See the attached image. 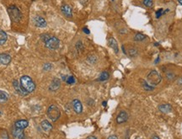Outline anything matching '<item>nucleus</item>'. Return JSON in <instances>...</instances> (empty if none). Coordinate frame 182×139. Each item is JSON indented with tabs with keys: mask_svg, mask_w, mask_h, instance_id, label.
Wrapping results in <instances>:
<instances>
[{
	"mask_svg": "<svg viewBox=\"0 0 182 139\" xmlns=\"http://www.w3.org/2000/svg\"><path fill=\"white\" fill-rule=\"evenodd\" d=\"M41 39L42 40L45 46L49 50H57L60 46V41L56 37L48 34H42L41 35Z\"/></svg>",
	"mask_w": 182,
	"mask_h": 139,
	"instance_id": "obj_1",
	"label": "nucleus"
},
{
	"mask_svg": "<svg viewBox=\"0 0 182 139\" xmlns=\"http://www.w3.org/2000/svg\"><path fill=\"white\" fill-rule=\"evenodd\" d=\"M20 84H21V86L24 88L29 94L30 93H32L33 91H35V83H34V81L31 79L30 77H29L27 75H24V76H22L20 78Z\"/></svg>",
	"mask_w": 182,
	"mask_h": 139,
	"instance_id": "obj_2",
	"label": "nucleus"
},
{
	"mask_svg": "<svg viewBox=\"0 0 182 139\" xmlns=\"http://www.w3.org/2000/svg\"><path fill=\"white\" fill-rule=\"evenodd\" d=\"M162 80V77L159 74V73L156 70H152L147 75L146 82L151 86L155 87L157 86Z\"/></svg>",
	"mask_w": 182,
	"mask_h": 139,
	"instance_id": "obj_3",
	"label": "nucleus"
},
{
	"mask_svg": "<svg viewBox=\"0 0 182 139\" xmlns=\"http://www.w3.org/2000/svg\"><path fill=\"white\" fill-rule=\"evenodd\" d=\"M46 113H47V116L49 117V119L52 122H57L61 115V111L59 108L55 104H51L48 107Z\"/></svg>",
	"mask_w": 182,
	"mask_h": 139,
	"instance_id": "obj_4",
	"label": "nucleus"
},
{
	"mask_svg": "<svg viewBox=\"0 0 182 139\" xmlns=\"http://www.w3.org/2000/svg\"><path fill=\"white\" fill-rule=\"evenodd\" d=\"M8 12H9V15L11 18V19L14 22H19L22 18V14H21L20 10L15 5H12V6L9 7Z\"/></svg>",
	"mask_w": 182,
	"mask_h": 139,
	"instance_id": "obj_5",
	"label": "nucleus"
},
{
	"mask_svg": "<svg viewBox=\"0 0 182 139\" xmlns=\"http://www.w3.org/2000/svg\"><path fill=\"white\" fill-rule=\"evenodd\" d=\"M13 86L15 88V89L16 90V92H17L19 95H20L26 96L29 94L26 89L21 86L20 83H19L17 80H14L13 81Z\"/></svg>",
	"mask_w": 182,
	"mask_h": 139,
	"instance_id": "obj_6",
	"label": "nucleus"
},
{
	"mask_svg": "<svg viewBox=\"0 0 182 139\" xmlns=\"http://www.w3.org/2000/svg\"><path fill=\"white\" fill-rule=\"evenodd\" d=\"M24 129H19L15 127L12 128V136L14 139H24L25 138V132Z\"/></svg>",
	"mask_w": 182,
	"mask_h": 139,
	"instance_id": "obj_7",
	"label": "nucleus"
},
{
	"mask_svg": "<svg viewBox=\"0 0 182 139\" xmlns=\"http://www.w3.org/2000/svg\"><path fill=\"white\" fill-rule=\"evenodd\" d=\"M72 106H73V109L75 113H82V111H83V104H82L81 101L79 100H78V99L73 100V102H72Z\"/></svg>",
	"mask_w": 182,
	"mask_h": 139,
	"instance_id": "obj_8",
	"label": "nucleus"
},
{
	"mask_svg": "<svg viewBox=\"0 0 182 139\" xmlns=\"http://www.w3.org/2000/svg\"><path fill=\"white\" fill-rule=\"evenodd\" d=\"M33 22L34 25L36 27H40V28H44L46 26V21L45 20V19L41 16H35L33 19Z\"/></svg>",
	"mask_w": 182,
	"mask_h": 139,
	"instance_id": "obj_9",
	"label": "nucleus"
},
{
	"mask_svg": "<svg viewBox=\"0 0 182 139\" xmlns=\"http://www.w3.org/2000/svg\"><path fill=\"white\" fill-rule=\"evenodd\" d=\"M127 120H128V115L124 111H121V112L118 114L117 117H116L117 124H122V123L127 122Z\"/></svg>",
	"mask_w": 182,
	"mask_h": 139,
	"instance_id": "obj_10",
	"label": "nucleus"
},
{
	"mask_svg": "<svg viewBox=\"0 0 182 139\" xmlns=\"http://www.w3.org/2000/svg\"><path fill=\"white\" fill-rule=\"evenodd\" d=\"M61 10L62 12V14L66 16V17L71 18L73 16V10L72 8L70 7L69 4H63L61 7Z\"/></svg>",
	"mask_w": 182,
	"mask_h": 139,
	"instance_id": "obj_11",
	"label": "nucleus"
},
{
	"mask_svg": "<svg viewBox=\"0 0 182 139\" xmlns=\"http://www.w3.org/2000/svg\"><path fill=\"white\" fill-rule=\"evenodd\" d=\"M61 86V81L59 80V78H54L52 79V83L49 86V89L51 91H57Z\"/></svg>",
	"mask_w": 182,
	"mask_h": 139,
	"instance_id": "obj_12",
	"label": "nucleus"
},
{
	"mask_svg": "<svg viewBox=\"0 0 182 139\" xmlns=\"http://www.w3.org/2000/svg\"><path fill=\"white\" fill-rule=\"evenodd\" d=\"M11 62V57L7 53H1L0 54V63L3 65H8Z\"/></svg>",
	"mask_w": 182,
	"mask_h": 139,
	"instance_id": "obj_13",
	"label": "nucleus"
},
{
	"mask_svg": "<svg viewBox=\"0 0 182 139\" xmlns=\"http://www.w3.org/2000/svg\"><path fill=\"white\" fill-rule=\"evenodd\" d=\"M108 45H109L110 47L112 48L113 50H114V52H116V53H118V52H119L118 44H117L116 41L113 37H110V38L108 39Z\"/></svg>",
	"mask_w": 182,
	"mask_h": 139,
	"instance_id": "obj_14",
	"label": "nucleus"
},
{
	"mask_svg": "<svg viewBox=\"0 0 182 139\" xmlns=\"http://www.w3.org/2000/svg\"><path fill=\"white\" fill-rule=\"evenodd\" d=\"M158 110L162 112V113H170L172 111V106L170 104H162L158 105Z\"/></svg>",
	"mask_w": 182,
	"mask_h": 139,
	"instance_id": "obj_15",
	"label": "nucleus"
},
{
	"mask_svg": "<svg viewBox=\"0 0 182 139\" xmlns=\"http://www.w3.org/2000/svg\"><path fill=\"white\" fill-rule=\"evenodd\" d=\"M28 126H29V122L27 120H19L15 123L14 127L19 128V129H25Z\"/></svg>",
	"mask_w": 182,
	"mask_h": 139,
	"instance_id": "obj_16",
	"label": "nucleus"
},
{
	"mask_svg": "<svg viewBox=\"0 0 182 139\" xmlns=\"http://www.w3.org/2000/svg\"><path fill=\"white\" fill-rule=\"evenodd\" d=\"M41 127L45 131H50L52 129V125L47 120H44L41 122Z\"/></svg>",
	"mask_w": 182,
	"mask_h": 139,
	"instance_id": "obj_17",
	"label": "nucleus"
},
{
	"mask_svg": "<svg viewBox=\"0 0 182 139\" xmlns=\"http://www.w3.org/2000/svg\"><path fill=\"white\" fill-rule=\"evenodd\" d=\"M9 96L7 92L0 89V104L6 103L8 101V100H9Z\"/></svg>",
	"mask_w": 182,
	"mask_h": 139,
	"instance_id": "obj_18",
	"label": "nucleus"
},
{
	"mask_svg": "<svg viewBox=\"0 0 182 139\" xmlns=\"http://www.w3.org/2000/svg\"><path fill=\"white\" fill-rule=\"evenodd\" d=\"M7 40H8V35H7V34L3 30H0V46L3 45V44L7 41Z\"/></svg>",
	"mask_w": 182,
	"mask_h": 139,
	"instance_id": "obj_19",
	"label": "nucleus"
},
{
	"mask_svg": "<svg viewBox=\"0 0 182 139\" xmlns=\"http://www.w3.org/2000/svg\"><path fill=\"white\" fill-rule=\"evenodd\" d=\"M110 78V74L107 73V72H103L100 75V77L98 78V81H105V80H107L108 78Z\"/></svg>",
	"mask_w": 182,
	"mask_h": 139,
	"instance_id": "obj_20",
	"label": "nucleus"
},
{
	"mask_svg": "<svg viewBox=\"0 0 182 139\" xmlns=\"http://www.w3.org/2000/svg\"><path fill=\"white\" fill-rule=\"evenodd\" d=\"M143 89L146 90V91H153L155 87H154V86H151L150 84H148L147 82H146V80H143Z\"/></svg>",
	"mask_w": 182,
	"mask_h": 139,
	"instance_id": "obj_21",
	"label": "nucleus"
},
{
	"mask_svg": "<svg viewBox=\"0 0 182 139\" xmlns=\"http://www.w3.org/2000/svg\"><path fill=\"white\" fill-rule=\"evenodd\" d=\"M145 39H146V35H143V34H141V33L136 34L135 36H134V38H133V40H134L135 41H143V40H145Z\"/></svg>",
	"mask_w": 182,
	"mask_h": 139,
	"instance_id": "obj_22",
	"label": "nucleus"
},
{
	"mask_svg": "<svg viewBox=\"0 0 182 139\" xmlns=\"http://www.w3.org/2000/svg\"><path fill=\"white\" fill-rule=\"evenodd\" d=\"M128 54L131 57H134L138 55V49L135 47H131L128 49Z\"/></svg>",
	"mask_w": 182,
	"mask_h": 139,
	"instance_id": "obj_23",
	"label": "nucleus"
},
{
	"mask_svg": "<svg viewBox=\"0 0 182 139\" xmlns=\"http://www.w3.org/2000/svg\"><path fill=\"white\" fill-rule=\"evenodd\" d=\"M143 3L147 8H151L154 5V0H143Z\"/></svg>",
	"mask_w": 182,
	"mask_h": 139,
	"instance_id": "obj_24",
	"label": "nucleus"
},
{
	"mask_svg": "<svg viewBox=\"0 0 182 139\" xmlns=\"http://www.w3.org/2000/svg\"><path fill=\"white\" fill-rule=\"evenodd\" d=\"M66 82H67L68 84H73L75 83V78L73 76H69L66 79Z\"/></svg>",
	"mask_w": 182,
	"mask_h": 139,
	"instance_id": "obj_25",
	"label": "nucleus"
},
{
	"mask_svg": "<svg viewBox=\"0 0 182 139\" xmlns=\"http://www.w3.org/2000/svg\"><path fill=\"white\" fill-rule=\"evenodd\" d=\"M164 13H165L164 9H158L156 11V13H155V16H156L157 19H158V18H160L161 16H162V15H163V14H164Z\"/></svg>",
	"mask_w": 182,
	"mask_h": 139,
	"instance_id": "obj_26",
	"label": "nucleus"
},
{
	"mask_svg": "<svg viewBox=\"0 0 182 139\" xmlns=\"http://www.w3.org/2000/svg\"><path fill=\"white\" fill-rule=\"evenodd\" d=\"M174 77H175V75H174V73H172V72H168L166 73V78H167V79H169V80H173Z\"/></svg>",
	"mask_w": 182,
	"mask_h": 139,
	"instance_id": "obj_27",
	"label": "nucleus"
},
{
	"mask_svg": "<svg viewBox=\"0 0 182 139\" xmlns=\"http://www.w3.org/2000/svg\"><path fill=\"white\" fill-rule=\"evenodd\" d=\"M88 61L90 63H95L96 61H97V59H96V57L95 56H89V57H88Z\"/></svg>",
	"mask_w": 182,
	"mask_h": 139,
	"instance_id": "obj_28",
	"label": "nucleus"
},
{
	"mask_svg": "<svg viewBox=\"0 0 182 139\" xmlns=\"http://www.w3.org/2000/svg\"><path fill=\"white\" fill-rule=\"evenodd\" d=\"M76 48H77L78 51H83L84 46H83V44H82L81 41H78V42H77V44H76Z\"/></svg>",
	"mask_w": 182,
	"mask_h": 139,
	"instance_id": "obj_29",
	"label": "nucleus"
},
{
	"mask_svg": "<svg viewBox=\"0 0 182 139\" xmlns=\"http://www.w3.org/2000/svg\"><path fill=\"white\" fill-rule=\"evenodd\" d=\"M52 64L51 63H46L45 65H44V67H43V68L45 71H49V70H51V68H52Z\"/></svg>",
	"mask_w": 182,
	"mask_h": 139,
	"instance_id": "obj_30",
	"label": "nucleus"
},
{
	"mask_svg": "<svg viewBox=\"0 0 182 139\" xmlns=\"http://www.w3.org/2000/svg\"><path fill=\"white\" fill-rule=\"evenodd\" d=\"M83 31H84L85 34H87V35H89V34L90 33V31H89V30L88 28H84V29H83Z\"/></svg>",
	"mask_w": 182,
	"mask_h": 139,
	"instance_id": "obj_31",
	"label": "nucleus"
},
{
	"mask_svg": "<svg viewBox=\"0 0 182 139\" xmlns=\"http://www.w3.org/2000/svg\"><path fill=\"white\" fill-rule=\"evenodd\" d=\"M107 139H118V138H117V136H116V135H111V136H110Z\"/></svg>",
	"mask_w": 182,
	"mask_h": 139,
	"instance_id": "obj_32",
	"label": "nucleus"
},
{
	"mask_svg": "<svg viewBox=\"0 0 182 139\" xmlns=\"http://www.w3.org/2000/svg\"><path fill=\"white\" fill-rule=\"evenodd\" d=\"M86 139H97V138L95 137V136H90V137H89V138Z\"/></svg>",
	"mask_w": 182,
	"mask_h": 139,
	"instance_id": "obj_33",
	"label": "nucleus"
},
{
	"mask_svg": "<svg viewBox=\"0 0 182 139\" xmlns=\"http://www.w3.org/2000/svg\"><path fill=\"white\" fill-rule=\"evenodd\" d=\"M159 60H160V58H159V57H157V59L155 60V64H157V63H158V62H159Z\"/></svg>",
	"mask_w": 182,
	"mask_h": 139,
	"instance_id": "obj_34",
	"label": "nucleus"
},
{
	"mask_svg": "<svg viewBox=\"0 0 182 139\" xmlns=\"http://www.w3.org/2000/svg\"><path fill=\"white\" fill-rule=\"evenodd\" d=\"M178 84H182V77L178 80Z\"/></svg>",
	"mask_w": 182,
	"mask_h": 139,
	"instance_id": "obj_35",
	"label": "nucleus"
},
{
	"mask_svg": "<svg viewBox=\"0 0 182 139\" xmlns=\"http://www.w3.org/2000/svg\"><path fill=\"white\" fill-rule=\"evenodd\" d=\"M152 139H160V138H158V136H154V137H153V138H152Z\"/></svg>",
	"mask_w": 182,
	"mask_h": 139,
	"instance_id": "obj_36",
	"label": "nucleus"
},
{
	"mask_svg": "<svg viewBox=\"0 0 182 139\" xmlns=\"http://www.w3.org/2000/svg\"><path fill=\"white\" fill-rule=\"evenodd\" d=\"M102 104H103V106H106V104H107V103H106V101H104Z\"/></svg>",
	"mask_w": 182,
	"mask_h": 139,
	"instance_id": "obj_37",
	"label": "nucleus"
},
{
	"mask_svg": "<svg viewBox=\"0 0 182 139\" xmlns=\"http://www.w3.org/2000/svg\"><path fill=\"white\" fill-rule=\"evenodd\" d=\"M178 2L180 3V4H181L182 5V0H178Z\"/></svg>",
	"mask_w": 182,
	"mask_h": 139,
	"instance_id": "obj_38",
	"label": "nucleus"
},
{
	"mask_svg": "<svg viewBox=\"0 0 182 139\" xmlns=\"http://www.w3.org/2000/svg\"><path fill=\"white\" fill-rule=\"evenodd\" d=\"M137 139H140V138H137Z\"/></svg>",
	"mask_w": 182,
	"mask_h": 139,
	"instance_id": "obj_39",
	"label": "nucleus"
},
{
	"mask_svg": "<svg viewBox=\"0 0 182 139\" xmlns=\"http://www.w3.org/2000/svg\"><path fill=\"white\" fill-rule=\"evenodd\" d=\"M0 115H1V112H0Z\"/></svg>",
	"mask_w": 182,
	"mask_h": 139,
	"instance_id": "obj_40",
	"label": "nucleus"
}]
</instances>
